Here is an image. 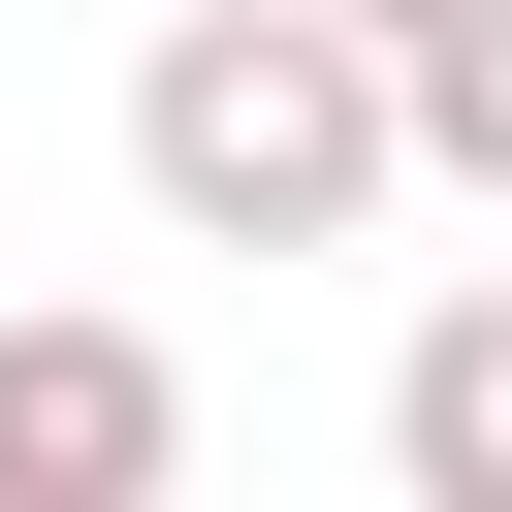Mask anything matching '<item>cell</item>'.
<instances>
[{"label": "cell", "mask_w": 512, "mask_h": 512, "mask_svg": "<svg viewBox=\"0 0 512 512\" xmlns=\"http://www.w3.org/2000/svg\"><path fill=\"white\" fill-rule=\"evenodd\" d=\"M352 32H416V0H352Z\"/></svg>", "instance_id": "cell-5"}, {"label": "cell", "mask_w": 512, "mask_h": 512, "mask_svg": "<svg viewBox=\"0 0 512 512\" xmlns=\"http://www.w3.org/2000/svg\"><path fill=\"white\" fill-rule=\"evenodd\" d=\"M384 160L512 224V0H416V32H384Z\"/></svg>", "instance_id": "cell-4"}, {"label": "cell", "mask_w": 512, "mask_h": 512, "mask_svg": "<svg viewBox=\"0 0 512 512\" xmlns=\"http://www.w3.org/2000/svg\"><path fill=\"white\" fill-rule=\"evenodd\" d=\"M192 480V352L160 320H0V512H160Z\"/></svg>", "instance_id": "cell-2"}, {"label": "cell", "mask_w": 512, "mask_h": 512, "mask_svg": "<svg viewBox=\"0 0 512 512\" xmlns=\"http://www.w3.org/2000/svg\"><path fill=\"white\" fill-rule=\"evenodd\" d=\"M128 192L160 256H352L416 160H384V32L352 0H160L128 32Z\"/></svg>", "instance_id": "cell-1"}, {"label": "cell", "mask_w": 512, "mask_h": 512, "mask_svg": "<svg viewBox=\"0 0 512 512\" xmlns=\"http://www.w3.org/2000/svg\"><path fill=\"white\" fill-rule=\"evenodd\" d=\"M384 480H416V512H512V288H448V320L384 352Z\"/></svg>", "instance_id": "cell-3"}]
</instances>
